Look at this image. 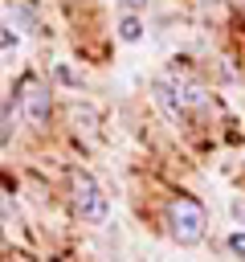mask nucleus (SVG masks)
I'll return each instance as SVG.
<instances>
[{
  "instance_id": "f257e3e1",
  "label": "nucleus",
  "mask_w": 245,
  "mask_h": 262,
  "mask_svg": "<svg viewBox=\"0 0 245 262\" xmlns=\"http://www.w3.org/2000/svg\"><path fill=\"white\" fill-rule=\"evenodd\" d=\"M163 225L176 246H200L208 233V213L196 196H172L163 209Z\"/></svg>"
},
{
  "instance_id": "f03ea898",
  "label": "nucleus",
  "mask_w": 245,
  "mask_h": 262,
  "mask_svg": "<svg viewBox=\"0 0 245 262\" xmlns=\"http://www.w3.org/2000/svg\"><path fill=\"white\" fill-rule=\"evenodd\" d=\"M69 201H74V213H78L82 225L102 229V225L110 221V196H106V188H102L86 168H74V172H69Z\"/></svg>"
},
{
  "instance_id": "7ed1b4c3",
  "label": "nucleus",
  "mask_w": 245,
  "mask_h": 262,
  "mask_svg": "<svg viewBox=\"0 0 245 262\" xmlns=\"http://www.w3.org/2000/svg\"><path fill=\"white\" fill-rule=\"evenodd\" d=\"M16 106H20V119L29 127H45L49 123V111H53V94H49V86L41 78L29 74L20 82V90H16Z\"/></svg>"
},
{
  "instance_id": "20e7f679",
  "label": "nucleus",
  "mask_w": 245,
  "mask_h": 262,
  "mask_svg": "<svg viewBox=\"0 0 245 262\" xmlns=\"http://www.w3.org/2000/svg\"><path fill=\"white\" fill-rule=\"evenodd\" d=\"M151 98H155V106L163 111L167 123H176V127L188 123L192 111H188V102H184V94H180V86H176L172 74H155V78H151Z\"/></svg>"
},
{
  "instance_id": "39448f33",
  "label": "nucleus",
  "mask_w": 245,
  "mask_h": 262,
  "mask_svg": "<svg viewBox=\"0 0 245 262\" xmlns=\"http://www.w3.org/2000/svg\"><path fill=\"white\" fill-rule=\"evenodd\" d=\"M118 41H127V45H135V41H143V16H118Z\"/></svg>"
},
{
  "instance_id": "423d86ee",
  "label": "nucleus",
  "mask_w": 245,
  "mask_h": 262,
  "mask_svg": "<svg viewBox=\"0 0 245 262\" xmlns=\"http://www.w3.org/2000/svg\"><path fill=\"white\" fill-rule=\"evenodd\" d=\"M0 49H4V53L20 49V29H16L8 16H0Z\"/></svg>"
},
{
  "instance_id": "0eeeda50",
  "label": "nucleus",
  "mask_w": 245,
  "mask_h": 262,
  "mask_svg": "<svg viewBox=\"0 0 245 262\" xmlns=\"http://www.w3.org/2000/svg\"><path fill=\"white\" fill-rule=\"evenodd\" d=\"M229 250H233L237 258H245V233H241V229H233V233H229Z\"/></svg>"
}]
</instances>
